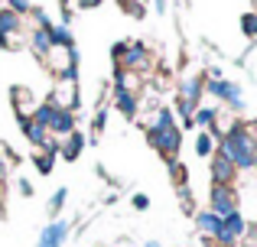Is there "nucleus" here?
<instances>
[{
	"instance_id": "obj_1",
	"label": "nucleus",
	"mask_w": 257,
	"mask_h": 247,
	"mask_svg": "<svg viewBox=\"0 0 257 247\" xmlns=\"http://www.w3.org/2000/svg\"><path fill=\"white\" fill-rule=\"evenodd\" d=\"M215 153L228 156L238 172H251L254 156H257V121H241V117H231V124H228L225 137L218 140Z\"/></svg>"
},
{
	"instance_id": "obj_2",
	"label": "nucleus",
	"mask_w": 257,
	"mask_h": 247,
	"mask_svg": "<svg viewBox=\"0 0 257 247\" xmlns=\"http://www.w3.org/2000/svg\"><path fill=\"white\" fill-rule=\"evenodd\" d=\"M144 133H147V143H150L163 159H176V156H179L182 127H176L173 108H153L150 117L144 121Z\"/></svg>"
},
{
	"instance_id": "obj_3",
	"label": "nucleus",
	"mask_w": 257,
	"mask_h": 247,
	"mask_svg": "<svg viewBox=\"0 0 257 247\" xmlns=\"http://www.w3.org/2000/svg\"><path fill=\"white\" fill-rule=\"evenodd\" d=\"M26 39H30V33H26V17H20L10 7H4V10H0V49L17 52V49L26 46Z\"/></svg>"
},
{
	"instance_id": "obj_4",
	"label": "nucleus",
	"mask_w": 257,
	"mask_h": 247,
	"mask_svg": "<svg viewBox=\"0 0 257 247\" xmlns=\"http://www.w3.org/2000/svg\"><path fill=\"white\" fill-rule=\"evenodd\" d=\"M49 101L56 104V108H62V111H78V108H82V95H78V78H72V75H59V78H56V85H52V91H49Z\"/></svg>"
},
{
	"instance_id": "obj_5",
	"label": "nucleus",
	"mask_w": 257,
	"mask_h": 247,
	"mask_svg": "<svg viewBox=\"0 0 257 247\" xmlns=\"http://www.w3.org/2000/svg\"><path fill=\"white\" fill-rule=\"evenodd\" d=\"M244 234H247V218L241 215V208H238V211L221 218V231L212 244L215 247H238V241H244Z\"/></svg>"
},
{
	"instance_id": "obj_6",
	"label": "nucleus",
	"mask_w": 257,
	"mask_h": 247,
	"mask_svg": "<svg viewBox=\"0 0 257 247\" xmlns=\"http://www.w3.org/2000/svg\"><path fill=\"white\" fill-rule=\"evenodd\" d=\"M238 189L234 185H218L212 182V189H208V211H215L218 218L231 215V211H238Z\"/></svg>"
},
{
	"instance_id": "obj_7",
	"label": "nucleus",
	"mask_w": 257,
	"mask_h": 247,
	"mask_svg": "<svg viewBox=\"0 0 257 247\" xmlns=\"http://www.w3.org/2000/svg\"><path fill=\"white\" fill-rule=\"evenodd\" d=\"M120 69H127V72H134V75H153V52H150V46L147 43H131L127 46V52H124V65Z\"/></svg>"
},
{
	"instance_id": "obj_8",
	"label": "nucleus",
	"mask_w": 257,
	"mask_h": 247,
	"mask_svg": "<svg viewBox=\"0 0 257 247\" xmlns=\"http://www.w3.org/2000/svg\"><path fill=\"white\" fill-rule=\"evenodd\" d=\"M111 108L117 111L124 121H137V114H140V91L111 88Z\"/></svg>"
},
{
	"instance_id": "obj_9",
	"label": "nucleus",
	"mask_w": 257,
	"mask_h": 247,
	"mask_svg": "<svg viewBox=\"0 0 257 247\" xmlns=\"http://www.w3.org/2000/svg\"><path fill=\"white\" fill-rule=\"evenodd\" d=\"M69 234H72V224L65 221V218H52V221L39 231L36 247H62L65 241H69Z\"/></svg>"
},
{
	"instance_id": "obj_10",
	"label": "nucleus",
	"mask_w": 257,
	"mask_h": 247,
	"mask_svg": "<svg viewBox=\"0 0 257 247\" xmlns=\"http://www.w3.org/2000/svg\"><path fill=\"white\" fill-rule=\"evenodd\" d=\"M208 172H212V182H218V185H234V179H238L234 163L228 156H221V153H215L208 159Z\"/></svg>"
},
{
	"instance_id": "obj_11",
	"label": "nucleus",
	"mask_w": 257,
	"mask_h": 247,
	"mask_svg": "<svg viewBox=\"0 0 257 247\" xmlns=\"http://www.w3.org/2000/svg\"><path fill=\"white\" fill-rule=\"evenodd\" d=\"M52 26H30V39H26V46L33 49V56L43 62L46 56L52 52Z\"/></svg>"
},
{
	"instance_id": "obj_12",
	"label": "nucleus",
	"mask_w": 257,
	"mask_h": 247,
	"mask_svg": "<svg viewBox=\"0 0 257 247\" xmlns=\"http://www.w3.org/2000/svg\"><path fill=\"white\" fill-rule=\"evenodd\" d=\"M202 95H205V72H192V75H182V82H179V98L202 104Z\"/></svg>"
},
{
	"instance_id": "obj_13",
	"label": "nucleus",
	"mask_w": 257,
	"mask_h": 247,
	"mask_svg": "<svg viewBox=\"0 0 257 247\" xmlns=\"http://www.w3.org/2000/svg\"><path fill=\"white\" fill-rule=\"evenodd\" d=\"M46 130L52 133V137H59V140H65L72 130H78V121H75V111H62V108H56V114H52V121Z\"/></svg>"
},
{
	"instance_id": "obj_14",
	"label": "nucleus",
	"mask_w": 257,
	"mask_h": 247,
	"mask_svg": "<svg viewBox=\"0 0 257 247\" xmlns=\"http://www.w3.org/2000/svg\"><path fill=\"white\" fill-rule=\"evenodd\" d=\"M195 231H199L202 237H205V241H215V237H218V231H221V218L215 215V211H195Z\"/></svg>"
},
{
	"instance_id": "obj_15",
	"label": "nucleus",
	"mask_w": 257,
	"mask_h": 247,
	"mask_svg": "<svg viewBox=\"0 0 257 247\" xmlns=\"http://www.w3.org/2000/svg\"><path fill=\"white\" fill-rule=\"evenodd\" d=\"M85 143H88V137H85V133H82V130H72L69 137L62 140V146H59V156H62V159H69V163H75V159L85 153Z\"/></svg>"
},
{
	"instance_id": "obj_16",
	"label": "nucleus",
	"mask_w": 257,
	"mask_h": 247,
	"mask_svg": "<svg viewBox=\"0 0 257 247\" xmlns=\"http://www.w3.org/2000/svg\"><path fill=\"white\" fill-rule=\"evenodd\" d=\"M10 98H13V111H17V117L33 114V108L39 104V101H33V91L26 88V85H13V88H10Z\"/></svg>"
},
{
	"instance_id": "obj_17",
	"label": "nucleus",
	"mask_w": 257,
	"mask_h": 247,
	"mask_svg": "<svg viewBox=\"0 0 257 247\" xmlns=\"http://www.w3.org/2000/svg\"><path fill=\"white\" fill-rule=\"evenodd\" d=\"M218 101H225L231 111H238V114H241V111H244V91H241V85H238V82H228V78H225V82H221Z\"/></svg>"
},
{
	"instance_id": "obj_18",
	"label": "nucleus",
	"mask_w": 257,
	"mask_h": 247,
	"mask_svg": "<svg viewBox=\"0 0 257 247\" xmlns=\"http://www.w3.org/2000/svg\"><path fill=\"white\" fill-rule=\"evenodd\" d=\"M56 159H59V150H36L33 153V166H36L39 176H49L56 169Z\"/></svg>"
},
{
	"instance_id": "obj_19",
	"label": "nucleus",
	"mask_w": 257,
	"mask_h": 247,
	"mask_svg": "<svg viewBox=\"0 0 257 247\" xmlns=\"http://www.w3.org/2000/svg\"><path fill=\"white\" fill-rule=\"evenodd\" d=\"M52 46H59V49H75V36H72L69 23H52Z\"/></svg>"
},
{
	"instance_id": "obj_20",
	"label": "nucleus",
	"mask_w": 257,
	"mask_h": 247,
	"mask_svg": "<svg viewBox=\"0 0 257 247\" xmlns=\"http://www.w3.org/2000/svg\"><path fill=\"white\" fill-rule=\"evenodd\" d=\"M166 169H170V179H173L176 189L189 185V169H186V163H182L179 156H176V159H166Z\"/></svg>"
},
{
	"instance_id": "obj_21",
	"label": "nucleus",
	"mask_w": 257,
	"mask_h": 247,
	"mask_svg": "<svg viewBox=\"0 0 257 247\" xmlns=\"http://www.w3.org/2000/svg\"><path fill=\"white\" fill-rule=\"evenodd\" d=\"M215 140H212V133L208 130H199V137H195V156L199 159H212L215 156Z\"/></svg>"
},
{
	"instance_id": "obj_22",
	"label": "nucleus",
	"mask_w": 257,
	"mask_h": 247,
	"mask_svg": "<svg viewBox=\"0 0 257 247\" xmlns=\"http://www.w3.org/2000/svg\"><path fill=\"white\" fill-rule=\"evenodd\" d=\"M215 117H218V108H208V104H199L192 114V121L199 130H208V127H215Z\"/></svg>"
},
{
	"instance_id": "obj_23",
	"label": "nucleus",
	"mask_w": 257,
	"mask_h": 247,
	"mask_svg": "<svg viewBox=\"0 0 257 247\" xmlns=\"http://www.w3.org/2000/svg\"><path fill=\"white\" fill-rule=\"evenodd\" d=\"M65 202H69V189H56V192L49 195V215L59 218V211L65 208Z\"/></svg>"
},
{
	"instance_id": "obj_24",
	"label": "nucleus",
	"mask_w": 257,
	"mask_h": 247,
	"mask_svg": "<svg viewBox=\"0 0 257 247\" xmlns=\"http://www.w3.org/2000/svg\"><path fill=\"white\" fill-rule=\"evenodd\" d=\"M241 33L257 43V10H251V13H244V17H241Z\"/></svg>"
},
{
	"instance_id": "obj_25",
	"label": "nucleus",
	"mask_w": 257,
	"mask_h": 247,
	"mask_svg": "<svg viewBox=\"0 0 257 247\" xmlns=\"http://www.w3.org/2000/svg\"><path fill=\"white\" fill-rule=\"evenodd\" d=\"M104 127H107V108H98V111H94V117H91V137L98 140L101 133H104Z\"/></svg>"
},
{
	"instance_id": "obj_26",
	"label": "nucleus",
	"mask_w": 257,
	"mask_h": 247,
	"mask_svg": "<svg viewBox=\"0 0 257 247\" xmlns=\"http://www.w3.org/2000/svg\"><path fill=\"white\" fill-rule=\"evenodd\" d=\"M176 195H179V208L186 211V215H195V198H192V192H189V185L176 189Z\"/></svg>"
},
{
	"instance_id": "obj_27",
	"label": "nucleus",
	"mask_w": 257,
	"mask_h": 247,
	"mask_svg": "<svg viewBox=\"0 0 257 247\" xmlns=\"http://www.w3.org/2000/svg\"><path fill=\"white\" fill-rule=\"evenodd\" d=\"M117 7H120V10H124V13H131V17H137V20H140V17H144V13H147L140 0H117Z\"/></svg>"
},
{
	"instance_id": "obj_28",
	"label": "nucleus",
	"mask_w": 257,
	"mask_h": 247,
	"mask_svg": "<svg viewBox=\"0 0 257 247\" xmlns=\"http://www.w3.org/2000/svg\"><path fill=\"white\" fill-rule=\"evenodd\" d=\"M127 46H131L127 39H117V43L111 46V62H114V65H124V52H127Z\"/></svg>"
},
{
	"instance_id": "obj_29",
	"label": "nucleus",
	"mask_w": 257,
	"mask_h": 247,
	"mask_svg": "<svg viewBox=\"0 0 257 247\" xmlns=\"http://www.w3.org/2000/svg\"><path fill=\"white\" fill-rule=\"evenodd\" d=\"M7 7H10L13 13H20V17H30V10H33V0H7Z\"/></svg>"
},
{
	"instance_id": "obj_30",
	"label": "nucleus",
	"mask_w": 257,
	"mask_h": 247,
	"mask_svg": "<svg viewBox=\"0 0 257 247\" xmlns=\"http://www.w3.org/2000/svg\"><path fill=\"white\" fill-rule=\"evenodd\" d=\"M131 205H134V208H137V211H147V208H150V198H147L144 192H137V195L131 198Z\"/></svg>"
},
{
	"instance_id": "obj_31",
	"label": "nucleus",
	"mask_w": 257,
	"mask_h": 247,
	"mask_svg": "<svg viewBox=\"0 0 257 247\" xmlns=\"http://www.w3.org/2000/svg\"><path fill=\"white\" fill-rule=\"evenodd\" d=\"M17 189H20V195H26V198L33 195V182H30V179H20V182H17Z\"/></svg>"
},
{
	"instance_id": "obj_32",
	"label": "nucleus",
	"mask_w": 257,
	"mask_h": 247,
	"mask_svg": "<svg viewBox=\"0 0 257 247\" xmlns=\"http://www.w3.org/2000/svg\"><path fill=\"white\" fill-rule=\"evenodd\" d=\"M101 4H104V0H78L82 10H94V7H101Z\"/></svg>"
},
{
	"instance_id": "obj_33",
	"label": "nucleus",
	"mask_w": 257,
	"mask_h": 247,
	"mask_svg": "<svg viewBox=\"0 0 257 247\" xmlns=\"http://www.w3.org/2000/svg\"><path fill=\"white\" fill-rule=\"evenodd\" d=\"M166 7H170V0H153V10L157 13H166Z\"/></svg>"
},
{
	"instance_id": "obj_34",
	"label": "nucleus",
	"mask_w": 257,
	"mask_h": 247,
	"mask_svg": "<svg viewBox=\"0 0 257 247\" xmlns=\"http://www.w3.org/2000/svg\"><path fill=\"white\" fill-rule=\"evenodd\" d=\"M238 247H254V244L251 241H238Z\"/></svg>"
},
{
	"instance_id": "obj_35",
	"label": "nucleus",
	"mask_w": 257,
	"mask_h": 247,
	"mask_svg": "<svg viewBox=\"0 0 257 247\" xmlns=\"http://www.w3.org/2000/svg\"><path fill=\"white\" fill-rule=\"evenodd\" d=\"M147 247H160V241H147Z\"/></svg>"
},
{
	"instance_id": "obj_36",
	"label": "nucleus",
	"mask_w": 257,
	"mask_h": 247,
	"mask_svg": "<svg viewBox=\"0 0 257 247\" xmlns=\"http://www.w3.org/2000/svg\"><path fill=\"white\" fill-rule=\"evenodd\" d=\"M251 169H254V172H257V156H254V166H251Z\"/></svg>"
}]
</instances>
